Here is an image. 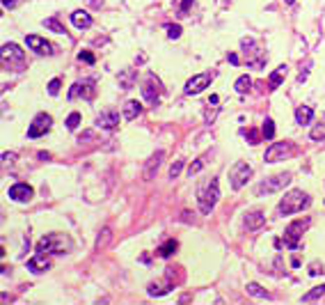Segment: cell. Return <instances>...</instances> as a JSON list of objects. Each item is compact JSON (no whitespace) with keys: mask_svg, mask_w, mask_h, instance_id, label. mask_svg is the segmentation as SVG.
<instances>
[{"mask_svg":"<svg viewBox=\"0 0 325 305\" xmlns=\"http://www.w3.org/2000/svg\"><path fill=\"white\" fill-rule=\"evenodd\" d=\"M247 294H250V296H256V298H270L268 291H266L264 287H259L256 282H250V285H247Z\"/></svg>","mask_w":325,"mask_h":305,"instance_id":"29","label":"cell"},{"mask_svg":"<svg viewBox=\"0 0 325 305\" xmlns=\"http://www.w3.org/2000/svg\"><path fill=\"white\" fill-rule=\"evenodd\" d=\"M325 294V285H320V287H314L311 291H307L305 296H302V300L305 303H309V300H316V298H320V296Z\"/></svg>","mask_w":325,"mask_h":305,"instance_id":"32","label":"cell"},{"mask_svg":"<svg viewBox=\"0 0 325 305\" xmlns=\"http://www.w3.org/2000/svg\"><path fill=\"white\" fill-rule=\"evenodd\" d=\"M140 113H142V104H140V101H126V106H124V120H135V117H138V115H140Z\"/></svg>","mask_w":325,"mask_h":305,"instance_id":"23","label":"cell"},{"mask_svg":"<svg viewBox=\"0 0 325 305\" xmlns=\"http://www.w3.org/2000/svg\"><path fill=\"white\" fill-rule=\"evenodd\" d=\"M7 195L16 202H30L32 195H35V190H32V186H28V184H14V186H10Z\"/></svg>","mask_w":325,"mask_h":305,"instance_id":"15","label":"cell"},{"mask_svg":"<svg viewBox=\"0 0 325 305\" xmlns=\"http://www.w3.org/2000/svg\"><path fill=\"white\" fill-rule=\"evenodd\" d=\"M264 223H266V216L261 214V211H252V214L245 216V227L247 230H259Z\"/></svg>","mask_w":325,"mask_h":305,"instance_id":"21","label":"cell"},{"mask_svg":"<svg viewBox=\"0 0 325 305\" xmlns=\"http://www.w3.org/2000/svg\"><path fill=\"white\" fill-rule=\"evenodd\" d=\"M78 60L87 62V65H94V55L87 53V50H83V53H78Z\"/></svg>","mask_w":325,"mask_h":305,"instance_id":"39","label":"cell"},{"mask_svg":"<svg viewBox=\"0 0 325 305\" xmlns=\"http://www.w3.org/2000/svg\"><path fill=\"white\" fill-rule=\"evenodd\" d=\"M133 83H135V71L133 69H124L119 74V87L121 90H131L133 87Z\"/></svg>","mask_w":325,"mask_h":305,"instance_id":"25","label":"cell"},{"mask_svg":"<svg viewBox=\"0 0 325 305\" xmlns=\"http://www.w3.org/2000/svg\"><path fill=\"white\" fill-rule=\"evenodd\" d=\"M245 135H247V140H250V145H256V142L261 140V135H259V131L256 129H247Z\"/></svg>","mask_w":325,"mask_h":305,"instance_id":"35","label":"cell"},{"mask_svg":"<svg viewBox=\"0 0 325 305\" xmlns=\"http://www.w3.org/2000/svg\"><path fill=\"white\" fill-rule=\"evenodd\" d=\"M307 207H309L307 193H302V190H289V193L280 200L277 211H280L282 216H291V214H298V211L307 209Z\"/></svg>","mask_w":325,"mask_h":305,"instance_id":"2","label":"cell"},{"mask_svg":"<svg viewBox=\"0 0 325 305\" xmlns=\"http://www.w3.org/2000/svg\"><path fill=\"white\" fill-rule=\"evenodd\" d=\"M167 37H170V39H179V37H181V28H179V25H167Z\"/></svg>","mask_w":325,"mask_h":305,"instance_id":"37","label":"cell"},{"mask_svg":"<svg viewBox=\"0 0 325 305\" xmlns=\"http://www.w3.org/2000/svg\"><path fill=\"white\" fill-rule=\"evenodd\" d=\"M19 3H21V0H3V7H5V10H16V7H19Z\"/></svg>","mask_w":325,"mask_h":305,"instance_id":"41","label":"cell"},{"mask_svg":"<svg viewBox=\"0 0 325 305\" xmlns=\"http://www.w3.org/2000/svg\"><path fill=\"white\" fill-rule=\"evenodd\" d=\"M309 227V218H300V220H293L289 227L284 230V245L286 248H291V250H295L298 245H300L302 241V232Z\"/></svg>","mask_w":325,"mask_h":305,"instance_id":"5","label":"cell"},{"mask_svg":"<svg viewBox=\"0 0 325 305\" xmlns=\"http://www.w3.org/2000/svg\"><path fill=\"white\" fill-rule=\"evenodd\" d=\"M50 124H53V117L46 115V113H39V115L32 120V124L28 126V138H41L50 131Z\"/></svg>","mask_w":325,"mask_h":305,"instance_id":"10","label":"cell"},{"mask_svg":"<svg viewBox=\"0 0 325 305\" xmlns=\"http://www.w3.org/2000/svg\"><path fill=\"white\" fill-rule=\"evenodd\" d=\"M192 0H181V10H179V16H188V10H190Z\"/></svg>","mask_w":325,"mask_h":305,"instance_id":"40","label":"cell"},{"mask_svg":"<svg viewBox=\"0 0 325 305\" xmlns=\"http://www.w3.org/2000/svg\"><path fill=\"white\" fill-rule=\"evenodd\" d=\"M174 250H176V241H174V239H167L165 243H163V245L158 248V255H160V257H170Z\"/></svg>","mask_w":325,"mask_h":305,"instance_id":"30","label":"cell"},{"mask_svg":"<svg viewBox=\"0 0 325 305\" xmlns=\"http://www.w3.org/2000/svg\"><path fill=\"white\" fill-rule=\"evenodd\" d=\"M211 80H213V74H209V71L192 76V78L185 83V94H200L202 90H206V87L211 85Z\"/></svg>","mask_w":325,"mask_h":305,"instance_id":"12","label":"cell"},{"mask_svg":"<svg viewBox=\"0 0 325 305\" xmlns=\"http://www.w3.org/2000/svg\"><path fill=\"white\" fill-rule=\"evenodd\" d=\"M167 273H165V280L163 282H151L149 285V296H163V294H167L170 289H174V269H165Z\"/></svg>","mask_w":325,"mask_h":305,"instance_id":"13","label":"cell"},{"mask_svg":"<svg viewBox=\"0 0 325 305\" xmlns=\"http://www.w3.org/2000/svg\"><path fill=\"white\" fill-rule=\"evenodd\" d=\"M311 140H325V113H320V122L311 129Z\"/></svg>","mask_w":325,"mask_h":305,"instance_id":"26","label":"cell"},{"mask_svg":"<svg viewBox=\"0 0 325 305\" xmlns=\"http://www.w3.org/2000/svg\"><path fill=\"white\" fill-rule=\"evenodd\" d=\"M202 168H204V161H202V159H197L195 163H192L190 168H188V175H190V177H192V175H197V172H200Z\"/></svg>","mask_w":325,"mask_h":305,"instance_id":"38","label":"cell"},{"mask_svg":"<svg viewBox=\"0 0 325 305\" xmlns=\"http://www.w3.org/2000/svg\"><path fill=\"white\" fill-rule=\"evenodd\" d=\"M240 48H243V53H245L247 65H252V67H264L266 65L264 50L259 48V44H256L252 37H243V39H240Z\"/></svg>","mask_w":325,"mask_h":305,"instance_id":"6","label":"cell"},{"mask_svg":"<svg viewBox=\"0 0 325 305\" xmlns=\"http://www.w3.org/2000/svg\"><path fill=\"white\" fill-rule=\"evenodd\" d=\"M293 151V145L291 142H273V145L266 149L264 161L266 163H275V161H282L284 156H289Z\"/></svg>","mask_w":325,"mask_h":305,"instance_id":"11","label":"cell"},{"mask_svg":"<svg viewBox=\"0 0 325 305\" xmlns=\"http://www.w3.org/2000/svg\"><path fill=\"white\" fill-rule=\"evenodd\" d=\"M39 159H41V161H48L50 154H46V151H39Z\"/></svg>","mask_w":325,"mask_h":305,"instance_id":"45","label":"cell"},{"mask_svg":"<svg viewBox=\"0 0 325 305\" xmlns=\"http://www.w3.org/2000/svg\"><path fill=\"white\" fill-rule=\"evenodd\" d=\"M80 124V113H71L69 117H67V129L69 131H76Z\"/></svg>","mask_w":325,"mask_h":305,"instance_id":"33","label":"cell"},{"mask_svg":"<svg viewBox=\"0 0 325 305\" xmlns=\"http://www.w3.org/2000/svg\"><path fill=\"white\" fill-rule=\"evenodd\" d=\"M163 156H165V151L158 149L154 156H151L149 161H147V168H145V179H154V175L158 172L160 168V161H163Z\"/></svg>","mask_w":325,"mask_h":305,"instance_id":"18","label":"cell"},{"mask_svg":"<svg viewBox=\"0 0 325 305\" xmlns=\"http://www.w3.org/2000/svg\"><path fill=\"white\" fill-rule=\"evenodd\" d=\"M181 170H183V161H174V163H172V168H170V177H172V179H176V177L181 175Z\"/></svg>","mask_w":325,"mask_h":305,"instance_id":"34","label":"cell"},{"mask_svg":"<svg viewBox=\"0 0 325 305\" xmlns=\"http://www.w3.org/2000/svg\"><path fill=\"white\" fill-rule=\"evenodd\" d=\"M218 197H220V186L218 179H209L200 186L197 190V202H200V211L202 214H211L213 207L218 205Z\"/></svg>","mask_w":325,"mask_h":305,"instance_id":"1","label":"cell"},{"mask_svg":"<svg viewBox=\"0 0 325 305\" xmlns=\"http://www.w3.org/2000/svg\"><path fill=\"white\" fill-rule=\"evenodd\" d=\"M76 96L92 99V96H94V87H92V83H74V85L69 87V101H74Z\"/></svg>","mask_w":325,"mask_h":305,"instance_id":"16","label":"cell"},{"mask_svg":"<svg viewBox=\"0 0 325 305\" xmlns=\"http://www.w3.org/2000/svg\"><path fill=\"white\" fill-rule=\"evenodd\" d=\"M252 177V168L245 163V161H236L234 163V168H231V172H229V179H231V188L234 190H238V188H243V186L247 184V179Z\"/></svg>","mask_w":325,"mask_h":305,"instance_id":"7","label":"cell"},{"mask_svg":"<svg viewBox=\"0 0 325 305\" xmlns=\"http://www.w3.org/2000/svg\"><path fill=\"white\" fill-rule=\"evenodd\" d=\"M48 266H50L48 260H46V255H41V252H37L32 260H28V269L35 271V273H41V271H46Z\"/></svg>","mask_w":325,"mask_h":305,"instance_id":"20","label":"cell"},{"mask_svg":"<svg viewBox=\"0 0 325 305\" xmlns=\"http://www.w3.org/2000/svg\"><path fill=\"white\" fill-rule=\"evenodd\" d=\"M227 60H229L231 65H238V55H236V53H229V55H227Z\"/></svg>","mask_w":325,"mask_h":305,"instance_id":"44","label":"cell"},{"mask_svg":"<svg viewBox=\"0 0 325 305\" xmlns=\"http://www.w3.org/2000/svg\"><path fill=\"white\" fill-rule=\"evenodd\" d=\"M41 25H44L46 30L57 32V35H64V32H67V30H64V25H62L57 19H44V21H41Z\"/></svg>","mask_w":325,"mask_h":305,"instance_id":"27","label":"cell"},{"mask_svg":"<svg viewBox=\"0 0 325 305\" xmlns=\"http://www.w3.org/2000/svg\"><path fill=\"white\" fill-rule=\"evenodd\" d=\"M119 124V113L112 108H105L99 117H96V126L99 129H105V131H112L115 126Z\"/></svg>","mask_w":325,"mask_h":305,"instance_id":"14","label":"cell"},{"mask_svg":"<svg viewBox=\"0 0 325 305\" xmlns=\"http://www.w3.org/2000/svg\"><path fill=\"white\" fill-rule=\"evenodd\" d=\"M286 78V65H282V67H277L273 74H270V78H268V85H270V90H277V87L282 85V80Z\"/></svg>","mask_w":325,"mask_h":305,"instance_id":"24","label":"cell"},{"mask_svg":"<svg viewBox=\"0 0 325 305\" xmlns=\"http://www.w3.org/2000/svg\"><path fill=\"white\" fill-rule=\"evenodd\" d=\"M261 135H264L266 140H273V138H275V122L270 120V117L264 122V129H261Z\"/></svg>","mask_w":325,"mask_h":305,"instance_id":"31","label":"cell"},{"mask_svg":"<svg viewBox=\"0 0 325 305\" xmlns=\"http://www.w3.org/2000/svg\"><path fill=\"white\" fill-rule=\"evenodd\" d=\"M60 85H62L60 78H53V80L48 83V94H50V96H55L57 92H60Z\"/></svg>","mask_w":325,"mask_h":305,"instance_id":"36","label":"cell"},{"mask_svg":"<svg viewBox=\"0 0 325 305\" xmlns=\"http://www.w3.org/2000/svg\"><path fill=\"white\" fill-rule=\"evenodd\" d=\"M284 3H286V5H293V3H295V0H284Z\"/></svg>","mask_w":325,"mask_h":305,"instance_id":"46","label":"cell"},{"mask_svg":"<svg viewBox=\"0 0 325 305\" xmlns=\"http://www.w3.org/2000/svg\"><path fill=\"white\" fill-rule=\"evenodd\" d=\"M14 161H16V154H14V151H12V154H7V151L3 154V163H14Z\"/></svg>","mask_w":325,"mask_h":305,"instance_id":"43","label":"cell"},{"mask_svg":"<svg viewBox=\"0 0 325 305\" xmlns=\"http://www.w3.org/2000/svg\"><path fill=\"white\" fill-rule=\"evenodd\" d=\"M110 239V230H103V239L99 236V241H96V248H101V245H105V241Z\"/></svg>","mask_w":325,"mask_h":305,"instance_id":"42","label":"cell"},{"mask_svg":"<svg viewBox=\"0 0 325 305\" xmlns=\"http://www.w3.org/2000/svg\"><path fill=\"white\" fill-rule=\"evenodd\" d=\"M71 23H74L76 28H80V30H87V28H92V16L87 14L85 10H76L74 14H71Z\"/></svg>","mask_w":325,"mask_h":305,"instance_id":"19","label":"cell"},{"mask_svg":"<svg viewBox=\"0 0 325 305\" xmlns=\"http://www.w3.org/2000/svg\"><path fill=\"white\" fill-rule=\"evenodd\" d=\"M234 87H236L238 94H245V92H250V87H252V78L250 76H240V78L234 83Z\"/></svg>","mask_w":325,"mask_h":305,"instance_id":"28","label":"cell"},{"mask_svg":"<svg viewBox=\"0 0 325 305\" xmlns=\"http://www.w3.org/2000/svg\"><path fill=\"white\" fill-rule=\"evenodd\" d=\"M311 120H314V110L309 106H298L295 108V122L298 124H309Z\"/></svg>","mask_w":325,"mask_h":305,"instance_id":"22","label":"cell"},{"mask_svg":"<svg viewBox=\"0 0 325 305\" xmlns=\"http://www.w3.org/2000/svg\"><path fill=\"white\" fill-rule=\"evenodd\" d=\"M25 41H28V46H30L32 50H37L39 55H50V53H53V50H50L53 46H50L46 39L37 37V35H28V39H25Z\"/></svg>","mask_w":325,"mask_h":305,"instance_id":"17","label":"cell"},{"mask_svg":"<svg viewBox=\"0 0 325 305\" xmlns=\"http://www.w3.org/2000/svg\"><path fill=\"white\" fill-rule=\"evenodd\" d=\"M160 92H163V83L156 78V74H151L149 71L147 78H145V83H142V96H145L151 106H156L158 104V99H160Z\"/></svg>","mask_w":325,"mask_h":305,"instance_id":"8","label":"cell"},{"mask_svg":"<svg viewBox=\"0 0 325 305\" xmlns=\"http://www.w3.org/2000/svg\"><path fill=\"white\" fill-rule=\"evenodd\" d=\"M69 239H64L62 234H46L44 239L37 243V252H41V255H46V252H55V255H60V252L69 250Z\"/></svg>","mask_w":325,"mask_h":305,"instance_id":"4","label":"cell"},{"mask_svg":"<svg viewBox=\"0 0 325 305\" xmlns=\"http://www.w3.org/2000/svg\"><path fill=\"white\" fill-rule=\"evenodd\" d=\"M291 184V175L289 172H282V175H275V177H270V179H266L264 184H259L256 186V193L259 195H268V193H275V190H280V188H284V186H289Z\"/></svg>","mask_w":325,"mask_h":305,"instance_id":"9","label":"cell"},{"mask_svg":"<svg viewBox=\"0 0 325 305\" xmlns=\"http://www.w3.org/2000/svg\"><path fill=\"white\" fill-rule=\"evenodd\" d=\"M3 65L14 71L25 69V50L16 44H3Z\"/></svg>","mask_w":325,"mask_h":305,"instance_id":"3","label":"cell"}]
</instances>
